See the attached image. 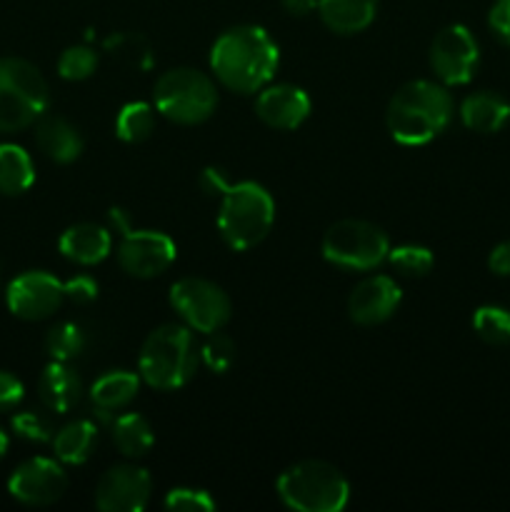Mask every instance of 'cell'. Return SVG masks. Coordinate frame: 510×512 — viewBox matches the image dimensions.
Instances as JSON below:
<instances>
[{"mask_svg": "<svg viewBox=\"0 0 510 512\" xmlns=\"http://www.w3.org/2000/svg\"><path fill=\"white\" fill-rule=\"evenodd\" d=\"M278 63V45L258 25H235L210 48L215 78L240 95L260 93L273 80Z\"/></svg>", "mask_w": 510, "mask_h": 512, "instance_id": "obj_1", "label": "cell"}, {"mask_svg": "<svg viewBox=\"0 0 510 512\" xmlns=\"http://www.w3.org/2000/svg\"><path fill=\"white\" fill-rule=\"evenodd\" d=\"M453 120V98L448 88L433 80H410L390 98L385 110L388 133L395 143L425 145L438 138Z\"/></svg>", "mask_w": 510, "mask_h": 512, "instance_id": "obj_2", "label": "cell"}, {"mask_svg": "<svg viewBox=\"0 0 510 512\" xmlns=\"http://www.w3.org/2000/svg\"><path fill=\"white\" fill-rule=\"evenodd\" d=\"M200 345L188 325L165 323L145 338L138 358L140 380L155 390H178L195 378Z\"/></svg>", "mask_w": 510, "mask_h": 512, "instance_id": "obj_3", "label": "cell"}, {"mask_svg": "<svg viewBox=\"0 0 510 512\" xmlns=\"http://www.w3.org/2000/svg\"><path fill=\"white\" fill-rule=\"evenodd\" d=\"M275 220V203L268 190L253 180L230 185L218 213V230L233 250L255 248L268 238Z\"/></svg>", "mask_w": 510, "mask_h": 512, "instance_id": "obj_4", "label": "cell"}, {"mask_svg": "<svg viewBox=\"0 0 510 512\" xmlns=\"http://www.w3.org/2000/svg\"><path fill=\"white\" fill-rule=\"evenodd\" d=\"M283 505L295 512H340L350 500V485L335 465L323 460H303L290 465L278 478Z\"/></svg>", "mask_w": 510, "mask_h": 512, "instance_id": "obj_5", "label": "cell"}, {"mask_svg": "<svg viewBox=\"0 0 510 512\" xmlns=\"http://www.w3.org/2000/svg\"><path fill=\"white\" fill-rule=\"evenodd\" d=\"M50 88L23 58H0V133H18L48 113Z\"/></svg>", "mask_w": 510, "mask_h": 512, "instance_id": "obj_6", "label": "cell"}, {"mask_svg": "<svg viewBox=\"0 0 510 512\" xmlns=\"http://www.w3.org/2000/svg\"><path fill=\"white\" fill-rule=\"evenodd\" d=\"M155 110L170 123L200 125L218 108V90L195 68H173L155 80Z\"/></svg>", "mask_w": 510, "mask_h": 512, "instance_id": "obj_7", "label": "cell"}, {"mask_svg": "<svg viewBox=\"0 0 510 512\" xmlns=\"http://www.w3.org/2000/svg\"><path fill=\"white\" fill-rule=\"evenodd\" d=\"M388 253V235L365 220H338L323 235V258L343 270H373L388 260Z\"/></svg>", "mask_w": 510, "mask_h": 512, "instance_id": "obj_8", "label": "cell"}, {"mask_svg": "<svg viewBox=\"0 0 510 512\" xmlns=\"http://www.w3.org/2000/svg\"><path fill=\"white\" fill-rule=\"evenodd\" d=\"M170 305L180 315L185 325L195 333H215L228 325L233 305L228 293L213 280L205 278H180L170 288Z\"/></svg>", "mask_w": 510, "mask_h": 512, "instance_id": "obj_9", "label": "cell"}, {"mask_svg": "<svg viewBox=\"0 0 510 512\" xmlns=\"http://www.w3.org/2000/svg\"><path fill=\"white\" fill-rule=\"evenodd\" d=\"M430 68L443 85H465L473 80L480 63L475 35L465 25H448L430 43Z\"/></svg>", "mask_w": 510, "mask_h": 512, "instance_id": "obj_10", "label": "cell"}, {"mask_svg": "<svg viewBox=\"0 0 510 512\" xmlns=\"http://www.w3.org/2000/svg\"><path fill=\"white\" fill-rule=\"evenodd\" d=\"M173 240L160 230H128L118 245V265L130 278L150 280L163 275L175 263Z\"/></svg>", "mask_w": 510, "mask_h": 512, "instance_id": "obj_11", "label": "cell"}, {"mask_svg": "<svg viewBox=\"0 0 510 512\" xmlns=\"http://www.w3.org/2000/svg\"><path fill=\"white\" fill-rule=\"evenodd\" d=\"M5 300L15 318L35 323L58 313L65 300V290L63 283L48 270H28L10 280Z\"/></svg>", "mask_w": 510, "mask_h": 512, "instance_id": "obj_12", "label": "cell"}, {"mask_svg": "<svg viewBox=\"0 0 510 512\" xmlns=\"http://www.w3.org/2000/svg\"><path fill=\"white\" fill-rule=\"evenodd\" d=\"M153 480L140 465L123 463L105 470L95 485V505L103 512H140L148 508Z\"/></svg>", "mask_w": 510, "mask_h": 512, "instance_id": "obj_13", "label": "cell"}, {"mask_svg": "<svg viewBox=\"0 0 510 512\" xmlns=\"http://www.w3.org/2000/svg\"><path fill=\"white\" fill-rule=\"evenodd\" d=\"M68 488V475L60 468V460L30 458L20 463L8 478V493L18 503L30 508H45L63 498Z\"/></svg>", "mask_w": 510, "mask_h": 512, "instance_id": "obj_14", "label": "cell"}, {"mask_svg": "<svg viewBox=\"0 0 510 512\" xmlns=\"http://www.w3.org/2000/svg\"><path fill=\"white\" fill-rule=\"evenodd\" d=\"M398 283L388 275H370L360 280L348 298V315L358 325H380L400 308Z\"/></svg>", "mask_w": 510, "mask_h": 512, "instance_id": "obj_15", "label": "cell"}, {"mask_svg": "<svg viewBox=\"0 0 510 512\" xmlns=\"http://www.w3.org/2000/svg\"><path fill=\"white\" fill-rule=\"evenodd\" d=\"M255 113L268 128L295 130L308 120L310 98L298 85L268 83L255 98Z\"/></svg>", "mask_w": 510, "mask_h": 512, "instance_id": "obj_16", "label": "cell"}, {"mask_svg": "<svg viewBox=\"0 0 510 512\" xmlns=\"http://www.w3.org/2000/svg\"><path fill=\"white\" fill-rule=\"evenodd\" d=\"M35 143L53 163L70 165L83 153V135L60 115H40L35 120Z\"/></svg>", "mask_w": 510, "mask_h": 512, "instance_id": "obj_17", "label": "cell"}, {"mask_svg": "<svg viewBox=\"0 0 510 512\" xmlns=\"http://www.w3.org/2000/svg\"><path fill=\"white\" fill-rule=\"evenodd\" d=\"M58 248L63 258L78 265H98L103 263L113 248L110 230L95 223H78L70 225L58 240Z\"/></svg>", "mask_w": 510, "mask_h": 512, "instance_id": "obj_18", "label": "cell"}, {"mask_svg": "<svg viewBox=\"0 0 510 512\" xmlns=\"http://www.w3.org/2000/svg\"><path fill=\"white\" fill-rule=\"evenodd\" d=\"M38 393L50 413H70L80 403V398H83V380H80V375L68 363L53 360L40 373Z\"/></svg>", "mask_w": 510, "mask_h": 512, "instance_id": "obj_19", "label": "cell"}, {"mask_svg": "<svg viewBox=\"0 0 510 512\" xmlns=\"http://www.w3.org/2000/svg\"><path fill=\"white\" fill-rule=\"evenodd\" d=\"M460 120L473 133H498L510 120V103L498 93L480 90L460 103Z\"/></svg>", "mask_w": 510, "mask_h": 512, "instance_id": "obj_20", "label": "cell"}, {"mask_svg": "<svg viewBox=\"0 0 510 512\" xmlns=\"http://www.w3.org/2000/svg\"><path fill=\"white\" fill-rule=\"evenodd\" d=\"M378 13V0H320L318 15L325 28L338 35H355L368 28Z\"/></svg>", "mask_w": 510, "mask_h": 512, "instance_id": "obj_21", "label": "cell"}, {"mask_svg": "<svg viewBox=\"0 0 510 512\" xmlns=\"http://www.w3.org/2000/svg\"><path fill=\"white\" fill-rule=\"evenodd\" d=\"M138 390L140 375L130 373V370H108L90 385V400H93L95 408L118 413L138 398Z\"/></svg>", "mask_w": 510, "mask_h": 512, "instance_id": "obj_22", "label": "cell"}, {"mask_svg": "<svg viewBox=\"0 0 510 512\" xmlns=\"http://www.w3.org/2000/svg\"><path fill=\"white\" fill-rule=\"evenodd\" d=\"M98 445V423L95 420H73L60 428L53 438L55 458L65 465H83Z\"/></svg>", "mask_w": 510, "mask_h": 512, "instance_id": "obj_23", "label": "cell"}, {"mask_svg": "<svg viewBox=\"0 0 510 512\" xmlns=\"http://www.w3.org/2000/svg\"><path fill=\"white\" fill-rule=\"evenodd\" d=\"M110 435H113L115 448L125 458H145L155 443L153 428H150L148 418L140 413H123L110 423Z\"/></svg>", "mask_w": 510, "mask_h": 512, "instance_id": "obj_24", "label": "cell"}, {"mask_svg": "<svg viewBox=\"0 0 510 512\" xmlns=\"http://www.w3.org/2000/svg\"><path fill=\"white\" fill-rule=\"evenodd\" d=\"M35 183V165L25 148L15 143H0V193L15 198Z\"/></svg>", "mask_w": 510, "mask_h": 512, "instance_id": "obj_25", "label": "cell"}, {"mask_svg": "<svg viewBox=\"0 0 510 512\" xmlns=\"http://www.w3.org/2000/svg\"><path fill=\"white\" fill-rule=\"evenodd\" d=\"M155 130V110L153 105L143 103V100H135L120 108L118 118H115V135H118L123 143H143L153 135Z\"/></svg>", "mask_w": 510, "mask_h": 512, "instance_id": "obj_26", "label": "cell"}, {"mask_svg": "<svg viewBox=\"0 0 510 512\" xmlns=\"http://www.w3.org/2000/svg\"><path fill=\"white\" fill-rule=\"evenodd\" d=\"M85 330L73 320H63V323L53 325L45 333V353L50 360H60V363H70V360L80 358L85 350Z\"/></svg>", "mask_w": 510, "mask_h": 512, "instance_id": "obj_27", "label": "cell"}, {"mask_svg": "<svg viewBox=\"0 0 510 512\" xmlns=\"http://www.w3.org/2000/svg\"><path fill=\"white\" fill-rule=\"evenodd\" d=\"M473 330L483 343L510 345V310L500 305H483L475 310Z\"/></svg>", "mask_w": 510, "mask_h": 512, "instance_id": "obj_28", "label": "cell"}, {"mask_svg": "<svg viewBox=\"0 0 510 512\" xmlns=\"http://www.w3.org/2000/svg\"><path fill=\"white\" fill-rule=\"evenodd\" d=\"M105 48H108V53L113 55V58H118L120 63L128 65V68L145 70L150 68V63H153L148 40L138 33L110 35V38L105 40Z\"/></svg>", "mask_w": 510, "mask_h": 512, "instance_id": "obj_29", "label": "cell"}, {"mask_svg": "<svg viewBox=\"0 0 510 512\" xmlns=\"http://www.w3.org/2000/svg\"><path fill=\"white\" fill-rule=\"evenodd\" d=\"M388 263L405 278H425L433 270L435 258L425 245H398L390 248Z\"/></svg>", "mask_w": 510, "mask_h": 512, "instance_id": "obj_30", "label": "cell"}, {"mask_svg": "<svg viewBox=\"0 0 510 512\" xmlns=\"http://www.w3.org/2000/svg\"><path fill=\"white\" fill-rule=\"evenodd\" d=\"M98 68V55L88 45H73V48H65L58 58V75L70 83H78V80H88L90 75Z\"/></svg>", "mask_w": 510, "mask_h": 512, "instance_id": "obj_31", "label": "cell"}, {"mask_svg": "<svg viewBox=\"0 0 510 512\" xmlns=\"http://www.w3.org/2000/svg\"><path fill=\"white\" fill-rule=\"evenodd\" d=\"M200 360H203L213 373H228L235 363V340L230 338V335H225L223 330L208 333L205 343L200 345Z\"/></svg>", "mask_w": 510, "mask_h": 512, "instance_id": "obj_32", "label": "cell"}, {"mask_svg": "<svg viewBox=\"0 0 510 512\" xmlns=\"http://www.w3.org/2000/svg\"><path fill=\"white\" fill-rule=\"evenodd\" d=\"M10 428L18 438L30 440V443H48V440L55 438V428L50 418H45L43 413H35V410L15 413L13 420H10Z\"/></svg>", "mask_w": 510, "mask_h": 512, "instance_id": "obj_33", "label": "cell"}, {"mask_svg": "<svg viewBox=\"0 0 510 512\" xmlns=\"http://www.w3.org/2000/svg\"><path fill=\"white\" fill-rule=\"evenodd\" d=\"M165 508L173 512H213L218 505L205 490L173 488L165 495Z\"/></svg>", "mask_w": 510, "mask_h": 512, "instance_id": "obj_34", "label": "cell"}, {"mask_svg": "<svg viewBox=\"0 0 510 512\" xmlns=\"http://www.w3.org/2000/svg\"><path fill=\"white\" fill-rule=\"evenodd\" d=\"M65 300L75 305H90L98 300V283L90 275H75L68 283H63Z\"/></svg>", "mask_w": 510, "mask_h": 512, "instance_id": "obj_35", "label": "cell"}, {"mask_svg": "<svg viewBox=\"0 0 510 512\" xmlns=\"http://www.w3.org/2000/svg\"><path fill=\"white\" fill-rule=\"evenodd\" d=\"M488 28L500 43L510 48V0H495L488 13Z\"/></svg>", "mask_w": 510, "mask_h": 512, "instance_id": "obj_36", "label": "cell"}, {"mask_svg": "<svg viewBox=\"0 0 510 512\" xmlns=\"http://www.w3.org/2000/svg\"><path fill=\"white\" fill-rule=\"evenodd\" d=\"M25 388L13 373L0 370V410H13L23 403Z\"/></svg>", "mask_w": 510, "mask_h": 512, "instance_id": "obj_37", "label": "cell"}, {"mask_svg": "<svg viewBox=\"0 0 510 512\" xmlns=\"http://www.w3.org/2000/svg\"><path fill=\"white\" fill-rule=\"evenodd\" d=\"M230 178L225 170L220 168H205L203 173H200V188H203L205 195H210V198H223L225 193H228L230 188Z\"/></svg>", "mask_w": 510, "mask_h": 512, "instance_id": "obj_38", "label": "cell"}, {"mask_svg": "<svg viewBox=\"0 0 510 512\" xmlns=\"http://www.w3.org/2000/svg\"><path fill=\"white\" fill-rule=\"evenodd\" d=\"M488 268L490 273L500 275V278H508L510 275V240L495 245L488 255Z\"/></svg>", "mask_w": 510, "mask_h": 512, "instance_id": "obj_39", "label": "cell"}, {"mask_svg": "<svg viewBox=\"0 0 510 512\" xmlns=\"http://www.w3.org/2000/svg\"><path fill=\"white\" fill-rule=\"evenodd\" d=\"M280 3H283V8L288 10L290 15H298V18H303V15H310L313 10H318L320 0H280Z\"/></svg>", "mask_w": 510, "mask_h": 512, "instance_id": "obj_40", "label": "cell"}, {"mask_svg": "<svg viewBox=\"0 0 510 512\" xmlns=\"http://www.w3.org/2000/svg\"><path fill=\"white\" fill-rule=\"evenodd\" d=\"M110 223L115 225V230H118L120 235L128 233V230H133V228H130V215L125 213L123 208H113V210H110Z\"/></svg>", "mask_w": 510, "mask_h": 512, "instance_id": "obj_41", "label": "cell"}, {"mask_svg": "<svg viewBox=\"0 0 510 512\" xmlns=\"http://www.w3.org/2000/svg\"><path fill=\"white\" fill-rule=\"evenodd\" d=\"M5 453H8V435H5V430L0 428V460L5 458Z\"/></svg>", "mask_w": 510, "mask_h": 512, "instance_id": "obj_42", "label": "cell"}]
</instances>
